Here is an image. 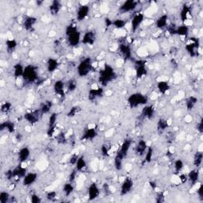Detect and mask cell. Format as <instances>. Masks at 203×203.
I'll list each match as a JSON object with an SVG mask.
<instances>
[{
	"label": "cell",
	"instance_id": "17",
	"mask_svg": "<svg viewBox=\"0 0 203 203\" xmlns=\"http://www.w3.org/2000/svg\"><path fill=\"white\" fill-rule=\"evenodd\" d=\"M87 168V162L83 155H81L78 158V160L76 164V170L77 172H82Z\"/></svg>",
	"mask_w": 203,
	"mask_h": 203
},
{
	"label": "cell",
	"instance_id": "19",
	"mask_svg": "<svg viewBox=\"0 0 203 203\" xmlns=\"http://www.w3.org/2000/svg\"><path fill=\"white\" fill-rule=\"evenodd\" d=\"M202 158H203L202 151H198V150H197L196 153L194 154V159H193L194 165L197 168H199V167L201 165V164H202Z\"/></svg>",
	"mask_w": 203,
	"mask_h": 203
},
{
	"label": "cell",
	"instance_id": "50",
	"mask_svg": "<svg viewBox=\"0 0 203 203\" xmlns=\"http://www.w3.org/2000/svg\"><path fill=\"white\" fill-rule=\"evenodd\" d=\"M125 168H126V170L127 171V172H129V171L131 170L133 167H132V165L130 164H126L125 165Z\"/></svg>",
	"mask_w": 203,
	"mask_h": 203
},
{
	"label": "cell",
	"instance_id": "51",
	"mask_svg": "<svg viewBox=\"0 0 203 203\" xmlns=\"http://www.w3.org/2000/svg\"><path fill=\"white\" fill-rule=\"evenodd\" d=\"M56 34V32L53 31V30H52V31H50L49 33H48V36H49V37H54Z\"/></svg>",
	"mask_w": 203,
	"mask_h": 203
},
{
	"label": "cell",
	"instance_id": "43",
	"mask_svg": "<svg viewBox=\"0 0 203 203\" xmlns=\"http://www.w3.org/2000/svg\"><path fill=\"white\" fill-rule=\"evenodd\" d=\"M171 181H172V183L175 185H179L181 183V182H180V179H179V176H178V175H174V176L172 177V179H171Z\"/></svg>",
	"mask_w": 203,
	"mask_h": 203
},
{
	"label": "cell",
	"instance_id": "47",
	"mask_svg": "<svg viewBox=\"0 0 203 203\" xmlns=\"http://www.w3.org/2000/svg\"><path fill=\"white\" fill-rule=\"evenodd\" d=\"M197 130L199 132L200 134H201L203 131V123H202V120L200 121L198 124H197Z\"/></svg>",
	"mask_w": 203,
	"mask_h": 203
},
{
	"label": "cell",
	"instance_id": "42",
	"mask_svg": "<svg viewBox=\"0 0 203 203\" xmlns=\"http://www.w3.org/2000/svg\"><path fill=\"white\" fill-rule=\"evenodd\" d=\"M1 110H2V112L8 113L11 110V104L9 103V102H6L3 105H2Z\"/></svg>",
	"mask_w": 203,
	"mask_h": 203
},
{
	"label": "cell",
	"instance_id": "40",
	"mask_svg": "<svg viewBox=\"0 0 203 203\" xmlns=\"http://www.w3.org/2000/svg\"><path fill=\"white\" fill-rule=\"evenodd\" d=\"M167 127H168V124H167V121L164 120V119H161V120L159 121L158 122V129L159 130H161V131H164L165 130Z\"/></svg>",
	"mask_w": 203,
	"mask_h": 203
},
{
	"label": "cell",
	"instance_id": "23",
	"mask_svg": "<svg viewBox=\"0 0 203 203\" xmlns=\"http://www.w3.org/2000/svg\"><path fill=\"white\" fill-rule=\"evenodd\" d=\"M97 133L95 129H88L83 134V140H93L96 137Z\"/></svg>",
	"mask_w": 203,
	"mask_h": 203
},
{
	"label": "cell",
	"instance_id": "5",
	"mask_svg": "<svg viewBox=\"0 0 203 203\" xmlns=\"http://www.w3.org/2000/svg\"><path fill=\"white\" fill-rule=\"evenodd\" d=\"M121 183H122V186H121L120 194H122V195H126V194H129L133 187V180L129 178H126L125 180Z\"/></svg>",
	"mask_w": 203,
	"mask_h": 203
},
{
	"label": "cell",
	"instance_id": "3",
	"mask_svg": "<svg viewBox=\"0 0 203 203\" xmlns=\"http://www.w3.org/2000/svg\"><path fill=\"white\" fill-rule=\"evenodd\" d=\"M37 70L33 66L30 65L25 68L24 74H23V79L29 83L34 82L37 79Z\"/></svg>",
	"mask_w": 203,
	"mask_h": 203
},
{
	"label": "cell",
	"instance_id": "13",
	"mask_svg": "<svg viewBox=\"0 0 203 203\" xmlns=\"http://www.w3.org/2000/svg\"><path fill=\"white\" fill-rule=\"evenodd\" d=\"M148 144L147 142L144 141V140H140L138 142V144H137V147H136V151H137V154L138 155H143L145 154L146 151L148 149Z\"/></svg>",
	"mask_w": 203,
	"mask_h": 203
},
{
	"label": "cell",
	"instance_id": "44",
	"mask_svg": "<svg viewBox=\"0 0 203 203\" xmlns=\"http://www.w3.org/2000/svg\"><path fill=\"white\" fill-rule=\"evenodd\" d=\"M100 11L101 14H107L109 12V6L106 4H102L100 7Z\"/></svg>",
	"mask_w": 203,
	"mask_h": 203
},
{
	"label": "cell",
	"instance_id": "38",
	"mask_svg": "<svg viewBox=\"0 0 203 203\" xmlns=\"http://www.w3.org/2000/svg\"><path fill=\"white\" fill-rule=\"evenodd\" d=\"M152 154H153V150H152V148H148V149H147V151H146L145 152V161H147V162H150V161L151 160V159H152Z\"/></svg>",
	"mask_w": 203,
	"mask_h": 203
},
{
	"label": "cell",
	"instance_id": "9",
	"mask_svg": "<svg viewBox=\"0 0 203 203\" xmlns=\"http://www.w3.org/2000/svg\"><path fill=\"white\" fill-rule=\"evenodd\" d=\"M130 147H131V141L129 140H125L123 142V144H122V146L120 147V149L118 151V154H119L120 155H122L123 158L127 155L128 152H129V149H130Z\"/></svg>",
	"mask_w": 203,
	"mask_h": 203
},
{
	"label": "cell",
	"instance_id": "35",
	"mask_svg": "<svg viewBox=\"0 0 203 203\" xmlns=\"http://www.w3.org/2000/svg\"><path fill=\"white\" fill-rule=\"evenodd\" d=\"M67 87H68V90L70 92H72V91H74L76 89V87H77V83H76V80H69L68 83V85H67Z\"/></svg>",
	"mask_w": 203,
	"mask_h": 203
},
{
	"label": "cell",
	"instance_id": "48",
	"mask_svg": "<svg viewBox=\"0 0 203 203\" xmlns=\"http://www.w3.org/2000/svg\"><path fill=\"white\" fill-rule=\"evenodd\" d=\"M191 121H192V117H191V115L188 114V115H186L184 118V122H187V123H190V122H191Z\"/></svg>",
	"mask_w": 203,
	"mask_h": 203
},
{
	"label": "cell",
	"instance_id": "18",
	"mask_svg": "<svg viewBox=\"0 0 203 203\" xmlns=\"http://www.w3.org/2000/svg\"><path fill=\"white\" fill-rule=\"evenodd\" d=\"M30 155V151L28 148H22L19 151V160L20 162L26 161Z\"/></svg>",
	"mask_w": 203,
	"mask_h": 203
},
{
	"label": "cell",
	"instance_id": "41",
	"mask_svg": "<svg viewBox=\"0 0 203 203\" xmlns=\"http://www.w3.org/2000/svg\"><path fill=\"white\" fill-rule=\"evenodd\" d=\"M56 198V192L54 191L53 190H49V191L48 192V194H47V198H48V200H51V201H52V200L55 199Z\"/></svg>",
	"mask_w": 203,
	"mask_h": 203
},
{
	"label": "cell",
	"instance_id": "30",
	"mask_svg": "<svg viewBox=\"0 0 203 203\" xmlns=\"http://www.w3.org/2000/svg\"><path fill=\"white\" fill-rule=\"evenodd\" d=\"M73 191H74V187L72 186V183H66V184L64 185L63 192L64 193V194L67 197L71 195Z\"/></svg>",
	"mask_w": 203,
	"mask_h": 203
},
{
	"label": "cell",
	"instance_id": "29",
	"mask_svg": "<svg viewBox=\"0 0 203 203\" xmlns=\"http://www.w3.org/2000/svg\"><path fill=\"white\" fill-rule=\"evenodd\" d=\"M52 102L50 101H47L44 102V103H42V105L41 106V110H40L41 111L42 114H47V113L49 112L52 109Z\"/></svg>",
	"mask_w": 203,
	"mask_h": 203
},
{
	"label": "cell",
	"instance_id": "31",
	"mask_svg": "<svg viewBox=\"0 0 203 203\" xmlns=\"http://www.w3.org/2000/svg\"><path fill=\"white\" fill-rule=\"evenodd\" d=\"M50 8V12L52 15L57 14L58 12L60 11V5L59 2H52V5L49 6Z\"/></svg>",
	"mask_w": 203,
	"mask_h": 203
},
{
	"label": "cell",
	"instance_id": "10",
	"mask_svg": "<svg viewBox=\"0 0 203 203\" xmlns=\"http://www.w3.org/2000/svg\"><path fill=\"white\" fill-rule=\"evenodd\" d=\"M100 191L98 189V186L96 183H92L90 185V187L88 188V198L90 200H93L94 198H96L99 194Z\"/></svg>",
	"mask_w": 203,
	"mask_h": 203
},
{
	"label": "cell",
	"instance_id": "36",
	"mask_svg": "<svg viewBox=\"0 0 203 203\" xmlns=\"http://www.w3.org/2000/svg\"><path fill=\"white\" fill-rule=\"evenodd\" d=\"M6 47L9 51H13L15 47L17 46V42L14 40H6Z\"/></svg>",
	"mask_w": 203,
	"mask_h": 203
},
{
	"label": "cell",
	"instance_id": "34",
	"mask_svg": "<svg viewBox=\"0 0 203 203\" xmlns=\"http://www.w3.org/2000/svg\"><path fill=\"white\" fill-rule=\"evenodd\" d=\"M148 50L147 48L144 47H140L138 50H137V56L140 57H146L148 55Z\"/></svg>",
	"mask_w": 203,
	"mask_h": 203
},
{
	"label": "cell",
	"instance_id": "49",
	"mask_svg": "<svg viewBox=\"0 0 203 203\" xmlns=\"http://www.w3.org/2000/svg\"><path fill=\"white\" fill-rule=\"evenodd\" d=\"M114 129H109V130H108V131L106 133V137H111V136L114 134Z\"/></svg>",
	"mask_w": 203,
	"mask_h": 203
},
{
	"label": "cell",
	"instance_id": "11",
	"mask_svg": "<svg viewBox=\"0 0 203 203\" xmlns=\"http://www.w3.org/2000/svg\"><path fill=\"white\" fill-rule=\"evenodd\" d=\"M37 175L34 172H31V173H28L27 175L25 176V177L23 178V184L26 186V187H29L30 185H32L33 183H35V181L37 180Z\"/></svg>",
	"mask_w": 203,
	"mask_h": 203
},
{
	"label": "cell",
	"instance_id": "22",
	"mask_svg": "<svg viewBox=\"0 0 203 203\" xmlns=\"http://www.w3.org/2000/svg\"><path fill=\"white\" fill-rule=\"evenodd\" d=\"M24 70L25 68H23L21 64L18 63L16 65H14V75L15 78H19L23 76V74H24Z\"/></svg>",
	"mask_w": 203,
	"mask_h": 203
},
{
	"label": "cell",
	"instance_id": "16",
	"mask_svg": "<svg viewBox=\"0 0 203 203\" xmlns=\"http://www.w3.org/2000/svg\"><path fill=\"white\" fill-rule=\"evenodd\" d=\"M54 91L60 96L64 94V84L62 80H57L56 82L54 84Z\"/></svg>",
	"mask_w": 203,
	"mask_h": 203
},
{
	"label": "cell",
	"instance_id": "2",
	"mask_svg": "<svg viewBox=\"0 0 203 203\" xmlns=\"http://www.w3.org/2000/svg\"><path fill=\"white\" fill-rule=\"evenodd\" d=\"M92 69V62L90 58H85L81 61L78 66V74L80 76H86Z\"/></svg>",
	"mask_w": 203,
	"mask_h": 203
},
{
	"label": "cell",
	"instance_id": "52",
	"mask_svg": "<svg viewBox=\"0 0 203 203\" xmlns=\"http://www.w3.org/2000/svg\"><path fill=\"white\" fill-rule=\"evenodd\" d=\"M113 94V91H110V90H108L107 91H106V94L107 96H110V95H112Z\"/></svg>",
	"mask_w": 203,
	"mask_h": 203
},
{
	"label": "cell",
	"instance_id": "27",
	"mask_svg": "<svg viewBox=\"0 0 203 203\" xmlns=\"http://www.w3.org/2000/svg\"><path fill=\"white\" fill-rule=\"evenodd\" d=\"M153 113H154L153 107L151 106H146L144 109H143L142 111L143 116H144V118H150L153 116Z\"/></svg>",
	"mask_w": 203,
	"mask_h": 203
},
{
	"label": "cell",
	"instance_id": "12",
	"mask_svg": "<svg viewBox=\"0 0 203 203\" xmlns=\"http://www.w3.org/2000/svg\"><path fill=\"white\" fill-rule=\"evenodd\" d=\"M137 2H133V1H128V2H125L122 6H120V10H122L124 13H127L129 11L133 10L135 8L137 7Z\"/></svg>",
	"mask_w": 203,
	"mask_h": 203
},
{
	"label": "cell",
	"instance_id": "15",
	"mask_svg": "<svg viewBox=\"0 0 203 203\" xmlns=\"http://www.w3.org/2000/svg\"><path fill=\"white\" fill-rule=\"evenodd\" d=\"M94 38H95L94 33H93L92 31H88L87 33H85V35L83 36L82 43L85 44H92L95 40Z\"/></svg>",
	"mask_w": 203,
	"mask_h": 203
},
{
	"label": "cell",
	"instance_id": "24",
	"mask_svg": "<svg viewBox=\"0 0 203 203\" xmlns=\"http://www.w3.org/2000/svg\"><path fill=\"white\" fill-rule=\"evenodd\" d=\"M58 67V62L56 60L53 59V58H50L47 62V68L48 71L50 72H52L56 71V69Z\"/></svg>",
	"mask_w": 203,
	"mask_h": 203
},
{
	"label": "cell",
	"instance_id": "37",
	"mask_svg": "<svg viewBox=\"0 0 203 203\" xmlns=\"http://www.w3.org/2000/svg\"><path fill=\"white\" fill-rule=\"evenodd\" d=\"M56 118H57V116H56V114H55V113H53V114H52L50 115L49 121H48L49 128L55 127L56 122Z\"/></svg>",
	"mask_w": 203,
	"mask_h": 203
},
{
	"label": "cell",
	"instance_id": "21",
	"mask_svg": "<svg viewBox=\"0 0 203 203\" xmlns=\"http://www.w3.org/2000/svg\"><path fill=\"white\" fill-rule=\"evenodd\" d=\"M37 22V19L33 17L30 16L28 17L27 19L24 20V27L25 29H26L27 30H31L32 28L33 27V26L35 25V23Z\"/></svg>",
	"mask_w": 203,
	"mask_h": 203
},
{
	"label": "cell",
	"instance_id": "8",
	"mask_svg": "<svg viewBox=\"0 0 203 203\" xmlns=\"http://www.w3.org/2000/svg\"><path fill=\"white\" fill-rule=\"evenodd\" d=\"M200 177V172H198V169H194V170L189 171L188 173H187V178H188V180L192 183L193 185L196 184L197 183H198V179Z\"/></svg>",
	"mask_w": 203,
	"mask_h": 203
},
{
	"label": "cell",
	"instance_id": "4",
	"mask_svg": "<svg viewBox=\"0 0 203 203\" xmlns=\"http://www.w3.org/2000/svg\"><path fill=\"white\" fill-rule=\"evenodd\" d=\"M147 102V98L140 94H133L129 98V103L131 106H138Z\"/></svg>",
	"mask_w": 203,
	"mask_h": 203
},
{
	"label": "cell",
	"instance_id": "1",
	"mask_svg": "<svg viewBox=\"0 0 203 203\" xmlns=\"http://www.w3.org/2000/svg\"><path fill=\"white\" fill-rule=\"evenodd\" d=\"M68 40L72 46H77L80 41V33L76 30V26H70L67 30Z\"/></svg>",
	"mask_w": 203,
	"mask_h": 203
},
{
	"label": "cell",
	"instance_id": "33",
	"mask_svg": "<svg viewBox=\"0 0 203 203\" xmlns=\"http://www.w3.org/2000/svg\"><path fill=\"white\" fill-rule=\"evenodd\" d=\"M126 22H124L122 19H116V20L113 22V25H114V27H116L117 30H122V29H123L125 26H126Z\"/></svg>",
	"mask_w": 203,
	"mask_h": 203
},
{
	"label": "cell",
	"instance_id": "39",
	"mask_svg": "<svg viewBox=\"0 0 203 203\" xmlns=\"http://www.w3.org/2000/svg\"><path fill=\"white\" fill-rule=\"evenodd\" d=\"M10 195L8 193L6 192H2L1 194H0V202L1 203H6L9 201L10 199Z\"/></svg>",
	"mask_w": 203,
	"mask_h": 203
},
{
	"label": "cell",
	"instance_id": "45",
	"mask_svg": "<svg viewBox=\"0 0 203 203\" xmlns=\"http://www.w3.org/2000/svg\"><path fill=\"white\" fill-rule=\"evenodd\" d=\"M78 110H79V107L78 106H74L72 107V109L70 110L68 113V116L69 117H73L74 115H76L78 112Z\"/></svg>",
	"mask_w": 203,
	"mask_h": 203
},
{
	"label": "cell",
	"instance_id": "20",
	"mask_svg": "<svg viewBox=\"0 0 203 203\" xmlns=\"http://www.w3.org/2000/svg\"><path fill=\"white\" fill-rule=\"evenodd\" d=\"M158 90L163 94H168L170 91V85L168 82H158Z\"/></svg>",
	"mask_w": 203,
	"mask_h": 203
},
{
	"label": "cell",
	"instance_id": "6",
	"mask_svg": "<svg viewBox=\"0 0 203 203\" xmlns=\"http://www.w3.org/2000/svg\"><path fill=\"white\" fill-rule=\"evenodd\" d=\"M144 21V16L143 14H135L134 17L132 19L130 24H131V30L136 31V30L140 27V26L143 23Z\"/></svg>",
	"mask_w": 203,
	"mask_h": 203
},
{
	"label": "cell",
	"instance_id": "7",
	"mask_svg": "<svg viewBox=\"0 0 203 203\" xmlns=\"http://www.w3.org/2000/svg\"><path fill=\"white\" fill-rule=\"evenodd\" d=\"M41 110H33L30 113H27L25 114V119L29 123L34 124L37 122L40 119L41 116Z\"/></svg>",
	"mask_w": 203,
	"mask_h": 203
},
{
	"label": "cell",
	"instance_id": "25",
	"mask_svg": "<svg viewBox=\"0 0 203 203\" xmlns=\"http://www.w3.org/2000/svg\"><path fill=\"white\" fill-rule=\"evenodd\" d=\"M120 52L123 56H125L126 59H129L130 57V54H131V50L129 45H126L125 44H122L120 46Z\"/></svg>",
	"mask_w": 203,
	"mask_h": 203
},
{
	"label": "cell",
	"instance_id": "26",
	"mask_svg": "<svg viewBox=\"0 0 203 203\" xmlns=\"http://www.w3.org/2000/svg\"><path fill=\"white\" fill-rule=\"evenodd\" d=\"M198 102V98L194 96L189 97L187 100V108L188 110H191L195 107L196 104Z\"/></svg>",
	"mask_w": 203,
	"mask_h": 203
},
{
	"label": "cell",
	"instance_id": "28",
	"mask_svg": "<svg viewBox=\"0 0 203 203\" xmlns=\"http://www.w3.org/2000/svg\"><path fill=\"white\" fill-rule=\"evenodd\" d=\"M168 25V17L167 15H163V16L160 17L159 19L156 22V26L159 29H162V28L165 27Z\"/></svg>",
	"mask_w": 203,
	"mask_h": 203
},
{
	"label": "cell",
	"instance_id": "14",
	"mask_svg": "<svg viewBox=\"0 0 203 203\" xmlns=\"http://www.w3.org/2000/svg\"><path fill=\"white\" fill-rule=\"evenodd\" d=\"M89 7L87 6H80V9L77 11L78 21H82L88 15Z\"/></svg>",
	"mask_w": 203,
	"mask_h": 203
},
{
	"label": "cell",
	"instance_id": "32",
	"mask_svg": "<svg viewBox=\"0 0 203 203\" xmlns=\"http://www.w3.org/2000/svg\"><path fill=\"white\" fill-rule=\"evenodd\" d=\"M184 166V164H183V162L181 160H177L175 162V164H174V168H175V171H176V173L182 172Z\"/></svg>",
	"mask_w": 203,
	"mask_h": 203
},
{
	"label": "cell",
	"instance_id": "46",
	"mask_svg": "<svg viewBox=\"0 0 203 203\" xmlns=\"http://www.w3.org/2000/svg\"><path fill=\"white\" fill-rule=\"evenodd\" d=\"M30 198H31V201L33 203H38L41 201L40 197H39L38 195H37V194H32Z\"/></svg>",
	"mask_w": 203,
	"mask_h": 203
}]
</instances>
